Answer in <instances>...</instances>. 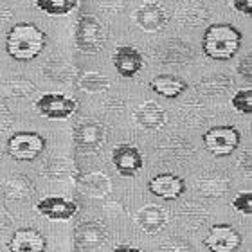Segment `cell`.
Instances as JSON below:
<instances>
[{
	"mask_svg": "<svg viewBox=\"0 0 252 252\" xmlns=\"http://www.w3.org/2000/svg\"><path fill=\"white\" fill-rule=\"evenodd\" d=\"M231 7L236 13L249 16L252 13V0H231Z\"/></svg>",
	"mask_w": 252,
	"mask_h": 252,
	"instance_id": "f35d334b",
	"label": "cell"
},
{
	"mask_svg": "<svg viewBox=\"0 0 252 252\" xmlns=\"http://www.w3.org/2000/svg\"><path fill=\"white\" fill-rule=\"evenodd\" d=\"M81 191L90 198H105L112 191V182L105 173L94 171L81 177Z\"/></svg>",
	"mask_w": 252,
	"mask_h": 252,
	"instance_id": "484cf974",
	"label": "cell"
},
{
	"mask_svg": "<svg viewBox=\"0 0 252 252\" xmlns=\"http://www.w3.org/2000/svg\"><path fill=\"white\" fill-rule=\"evenodd\" d=\"M155 58L162 65H186L193 60V47L184 40L171 38L155 51Z\"/></svg>",
	"mask_w": 252,
	"mask_h": 252,
	"instance_id": "9a60e30c",
	"label": "cell"
},
{
	"mask_svg": "<svg viewBox=\"0 0 252 252\" xmlns=\"http://www.w3.org/2000/svg\"><path fill=\"white\" fill-rule=\"evenodd\" d=\"M43 74H45L51 81L67 83V81H70V79H72L74 70H72V67L65 62V60L53 58V60H49V62L43 65Z\"/></svg>",
	"mask_w": 252,
	"mask_h": 252,
	"instance_id": "f1b7e54d",
	"label": "cell"
},
{
	"mask_svg": "<svg viewBox=\"0 0 252 252\" xmlns=\"http://www.w3.org/2000/svg\"><path fill=\"white\" fill-rule=\"evenodd\" d=\"M243 36L231 24H211L202 36V51L207 58L216 62H227L236 56L242 49Z\"/></svg>",
	"mask_w": 252,
	"mask_h": 252,
	"instance_id": "7a4b0ae2",
	"label": "cell"
},
{
	"mask_svg": "<svg viewBox=\"0 0 252 252\" xmlns=\"http://www.w3.org/2000/svg\"><path fill=\"white\" fill-rule=\"evenodd\" d=\"M108 130L95 117H81L72 130L74 146L79 153H97L105 146Z\"/></svg>",
	"mask_w": 252,
	"mask_h": 252,
	"instance_id": "277c9868",
	"label": "cell"
},
{
	"mask_svg": "<svg viewBox=\"0 0 252 252\" xmlns=\"http://www.w3.org/2000/svg\"><path fill=\"white\" fill-rule=\"evenodd\" d=\"M194 189L204 198H220L231 189V179L220 171H209L196 179Z\"/></svg>",
	"mask_w": 252,
	"mask_h": 252,
	"instance_id": "44dd1931",
	"label": "cell"
},
{
	"mask_svg": "<svg viewBox=\"0 0 252 252\" xmlns=\"http://www.w3.org/2000/svg\"><path fill=\"white\" fill-rule=\"evenodd\" d=\"M202 142H204V148L213 157H229L240 146L242 133L236 126L231 125L213 126L202 135Z\"/></svg>",
	"mask_w": 252,
	"mask_h": 252,
	"instance_id": "5b68a950",
	"label": "cell"
},
{
	"mask_svg": "<svg viewBox=\"0 0 252 252\" xmlns=\"http://www.w3.org/2000/svg\"><path fill=\"white\" fill-rule=\"evenodd\" d=\"M34 110L49 121H67L78 110V101L67 94L47 92L34 101Z\"/></svg>",
	"mask_w": 252,
	"mask_h": 252,
	"instance_id": "52a82bcc",
	"label": "cell"
},
{
	"mask_svg": "<svg viewBox=\"0 0 252 252\" xmlns=\"http://www.w3.org/2000/svg\"><path fill=\"white\" fill-rule=\"evenodd\" d=\"M169 221V213L160 205L148 204L144 207L137 211L135 215V223L137 227L144 231L146 234H157L168 225Z\"/></svg>",
	"mask_w": 252,
	"mask_h": 252,
	"instance_id": "ac0fdd59",
	"label": "cell"
},
{
	"mask_svg": "<svg viewBox=\"0 0 252 252\" xmlns=\"http://www.w3.org/2000/svg\"><path fill=\"white\" fill-rule=\"evenodd\" d=\"M231 105H232V108L238 112V114L251 116V114H252V89H251V87L238 90L236 94L232 95Z\"/></svg>",
	"mask_w": 252,
	"mask_h": 252,
	"instance_id": "d6a6232c",
	"label": "cell"
},
{
	"mask_svg": "<svg viewBox=\"0 0 252 252\" xmlns=\"http://www.w3.org/2000/svg\"><path fill=\"white\" fill-rule=\"evenodd\" d=\"M238 166L245 171V175H251V150H245L243 155H240V158H238Z\"/></svg>",
	"mask_w": 252,
	"mask_h": 252,
	"instance_id": "ab89813d",
	"label": "cell"
},
{
	"mask_svg": "<svg viewBox=\"0 0 252 252\" xmlns=\"http://www.w3.org/2000/svg\"><path fill=\"white\" fill-rule=\"evenodd\" d=\"M232 209L242 213L245 216L252 215V193L251 191H242L232 198Z\"/></svg>",
	"mask_w": 252,
	"mask_h": 252,
	"instance_id": "e575fe53",
	"label": "cell"
},
{
	"mask_svg": "<svg viewBox=\"0 0 252 252\" xmlns=\"http://www.w3.org/2000/svg\"><path fill=\"white\" fill-rule=\"evenodd\" d=\"M204 245L209 252H238L242 247V234L231 223H215L204 238Z\"/></svg>",
	"mask_w": 252,
	"mask_h": 252,
	"instance_id": "9c48e42d",
	"label": "cell"
},
{
	"mask_svg": "<svg viewBox=\"0 0 252 252\" xmlns=\"http://www.w3.org/2000/svg\"><path fill=\"white\" fill-rule=\"evenodd\" d=\"M157 153L160 160L166 164H184L193 155V146L182 137L171 135L160 141V144L157 146Z\"/></svg>",
	"mask_w": 252,
	"mask_h": 252,
	"instance_id": "e0dca14e",
	"label": "cell"
},
{
	"mask_svg": "<svg viewBox=\"0 0 252 252\" xmlns=\"http://www.w3.org/2000/svg\"><path fill=\"white\" fill-rule=\"evenodd\" d=\"M11 18H13V9H11L7 4L0 2V24H5V22H9Z\"/></svg>",
	"mask_w": 252,
	"mask_h": 252,
	"instance_id": "60d3db41",
	"label": "cell"
},
{
	"mask_svg": "<svg viewBox=\"0 0 252 252\" xmlns=\"http://www.w3.org/2000/svg\"><path fill=\"white\" fill-rule=\"evenodd\" d=\"M232 79L225 74H213V76H205L194 85V90L205 97H218V95L227 94L232 89Z\"/></svg>",
	"mask_w": 252,
	"mask_h": 252,
	"instance_id": "d4e9b609",
	"label": "cell"
},
{
	"mask_svg": "<svg viewBox=\"0 0 252 252\" xmlns=\"http://www.w3.org/2000/svg\"><path fill=\"white\" fill-rule=\"evenodd\" d=\"M175 218L179 221V225L186 231H200V229H204V225L209 220V211L202 204L186 202L177 209Z\"/></svg>",
	"mask_w": 252,
	"mask_h": 252,
	"instance_id": "7402d4cb",
	"label": "cell"
},
{
	"mask_svg": "<svg viewBox=\"0 0 252 252\" xmlns=\"http://www.w3.org/2000/svg\"><path fill=\"white\" fill-rule=\"evenodd\" d=\"M131 20L144 32H160L168 26L169 11L157 0H146L133 11Z\"/></svg>",
	"mask_w": 252,
	"mask_h": 252,
	"instance_id": "ba28073f",
	"label": "cell"
},
{
	"mask_svg": "<svg viewBox=\"0 0 252 252\" xmlns=\"http://www.w3.org/2000/svg\"><path fill=\"white\" fill-rule=\"evenodd\" d=\"M106 26L94 15H81L76 22L74 40L78 51L85 54H97L106 45Z\"/></svg>",
	"mask_w": 252,
	"mask_h": 252,
	"instance_id": "3957f363",
	"label": "cell"
},
{
	"mask_svg": "<svg viewBox=\"0 0 252 252\" xmlns=\"http://www.w3.org/2000/svg\"><path fill=\"white\" fill-rule=\"evenodd\" d=\"M112 164L121 177H135L144 166L141 150L130 142H121L112 148Z\"/></svg>",
	"mask_w": 252,
	"mask_h": 252,
	"instance_id": "30bf717a",
	"label": "cell"
},
{
	"mask_svg": "<svg viewBox=\"0 0 252 252\" xmlns=\"http://www.w3.org/2000/svg\"><path fill=\"white\" fill-rule=\"evenodd\" d=\"M78 87L83 92L97 94V92H105V90L110 89V79L106 78L105 74L95 72V70H89V72H83L79 76Z\"/></svg>",
	"mask_w": 252,
	"mask_h": 252,
	"instance_id": "83f0119b",
	"label": "cell"
},
{
	"mask_svg": "<svg viewBox=\"0 0 252 252\" xmlns=\"http://www.w3.org/2000/svg\"><path fill=\"white\" fill-rule=\"evenodd\" d=\"M114 252H142V251L137 247H131V245H117V247H114Z\"/></svg>",
	"mask_w": 252,
	"mask_h": 252,
	"instance_id": "b9f144b4",
	"label": "cell"
},
{
	"mask_svg": "<svg viewBox=\"0 0 252 252\" xmlns=\"http://www.w3.org/2000/svg\"><path fill=\"white\" fill-rule=\"evenodd\" d=\"M179 116L180 121L186 123L188 126H200L204 125L205 119H207L205 106L202 103H196V101H189L184 106H180Z\"/></svg>",
	"mask_w": 252,
	"mask_h": 252,
	"instance_id": "4dcf8cb0",
	"label": "cell"
},
{
	"mask_svg": "<svg viewBox=\"0 0 252 252\" xmlns=\"http://www.w3.org/2000/svg\"><path fill=\"white\" fill-rule=\"evenodd\" d=\"M112 63L121 78H133L144 67V56L133 45H119L112 54Z\"/></svg>",
	"mask_w": 252,
	"mask_h": 252,
	"instance_id": "7c38bea8",
	"label": "cell"
},
{
	"mask_svg": "<svg viewBox=\"0 0 252 252\" xmlns=\"http://www.w3.org/2000/svg\"><path fill=\"white\" fill-rule=\"evenodd\" d=\"M0 252H2V251H0Z\"/></svg>",
	"mask_w": 252,
	"mask_h": 252,
	"instance_id": "7bdbcfd3",
	"label": "cell"
},
{
	"mask_svg": "<svg viewBox=\"0 0 252 252\" xmlns=\"http://www.w3.org/2000/svg\"><path fill=\"white\" fill-rule=\"evenodd\" d=\"M7 249H9V252H45L47 240L38 229L22 227L11 234Z\"/></svg>",
	"mask_w": 252,
	"mask_h": 252,
	"instance_id": "2e32d148",
	"label": "cell"
},
{
	"mask_svg": "<svg viewBox=\"0 0 252 252\" xmlns=\"http://www.w3.org/2000/svg\"><path fill=\"white\" fill-rule=\"evenodd\" d=\"M236 70H238V74H240L242 78H245L247 81H251V79H252V56H251V54H245V56L238 62Z\"/></svg>",
	"mask_w": 252,
	"mask_h": 252,
	"instance_id": "8d00e7d4",
	"label": "cell"
},
{
	"mask_svg": "<svg viewBox=\"0 0 252 252\" xmlns=\"http://www.w3.org/2000/svg\"><path fill=\"white\" fill-rule=\"evenodd\" d=\"M74 238H76V243L79 247L97 249L101 245H105L108 240V229L105 227V223H101L97 220H87L76 227Z\"/></svg>",
	"mask_w": 252,
	"mask_h": 252,
	"instance_id": "d6986e66",
	"label": "cell"
},
{
	"mask_svg": "<svg viewBox=\"0 0 252 252\" xmlns=\"http://www.w3.org/2000/svg\"><path fill=\"white\" fill-rule=\"evenodd\" d=\"M133 123L141 130L157 131L160 128H164L166 123H168V112L164 110L162 105L157 103V101H144L133 112Z\"/></svg>",
	"mask_w": 252,
	"mask_h": 252,
	"instance_id": "5bb4252c",
	"label": "cell"
},
{
	"mask_svg": "<svg viewBox=\"0 0 252 252\" xmlns=\"http://www.w3.org/2000/svg\"><path fill=\"white\" fill-rule=\"evenodd\" d=\"M158 252H193L191 245L188 243V240L180 236H171L166 238L160 245H158Z\"/></svg>",
	"mask_w": 252,
	"mask_h": 252,
	"instance_id": "836d02e7",
	"label": "cell"
},
{
	"mask_svg": "<svg viewBox=\"0 0 252 252\" xmlns=\"http://www.w3.org/2000/svg\"><path fill=\"white\" fill-rule=\"evenodd\" d=\"M36 213L51 221H67L78 213V204L65 196H45L36 204Z\"/></svg>",
	"mask_w": 252,
	"mask_h": 252,
	"instance_id": "8fae6325",
	"label": "cell"
},
{
	"mask_svg": "<svg viewBox=\"0 0 252 252\" xmlns=\"http://www.w3.org/2000/svg\"><path fill=\"white\" fill-rule=\"evenodd\" d=\"M45 137L36 131H15L7 139V155L20 162H32L45 150Z\"/></svg>",
	"mask_w": 252,
	"mask_h": 252,
	"instance_id": "8992f818",
	"label": "cell"
},
{
	"mask_svg": "<svg viewBox=\"0 0 252 252\" xmlns=\"http://www.w3.org/2000/svg\"><path fill=\"white\" fill-rule=\"evenodd\" d=\"M2 193L7 200H15V202H22V200H29L34 194V186L26 175L15 173L9 175L7 179L2 182Z\"/></svg>",
	"mask_w": 252,
	"mask_h": 252,
	"instance_id": "cb8c5ba5",
	"label": "cell"
},
{
	"mask_svg": "<svg viewBox=\"0 0 252 252\" xmlns=\"http://www.w3.org/2000/svg\"><path fill=\"white\" fill-rule=\"evenodd\" d=\"M74 171V166L68 158H51L45 164V175L53 180H67Z\"/></svg>",
	"mask_w": 252,
	"mask_h": 252,
	"instance_id": "1f68e13d",
	"label": "cell"
},
{
	"mask_svg": "<svg viewBox=\"0 0 252 252\" xmlns=\"http://www.w3.org/2000/svg\"><path fill=\"white\" fill-rule=\"evenodd\" d=\"M13 123H15L13 112H11L4 103H0V131H5Z\"/></svg>",
	"mask_w": 252,
	"mask_h": 252,
	"instance_id": "74e56055",
	"label": "cell"
},
{
	"mask_svg": "<svg viewBox=\"0 0 252 252\" xmlns=\"http://www.w3.org/2000/svg\"><path fill=\"white\" fill-rule=\"evenodd\" d=\"M209 18V7L202 0H182L175 7V20L184 27H196Z\"/></svg>",
	"mask_w": 252,
	"mask_h": 252,
	"instance_id": "ffe728a7",
	"label": "cell"
},
{
	"mask_svg": "<svg viewBox=\"0 0 252 252\" xmlns=\"http://www.w3.org/2000/svg\"><path fill=\"white\" fill-rule=\"evenodd\" d=\"M99 9L108 13V15H119L125 9V0H99Z\"/></svg>",
	"mask_w": 252,
	"mask_h": 252,
	"instance_id": "d590c367",
	"label": "cell"
},
{
	"mask_svg": "<svg viewBox=\"0 0 252 252\" xmlns=\"http://www.w3.org/2000/svg\"><path fill=\"white\" fill-rule=\"evenodd\" d=\"M47 45V34L32 22H18L5 34V53L15 62H31Z\"/></svg>",
	"mask_w": 252,
	"mask_h": 252,
	"instance_id": "6da1fadb",
	"label": "cell"
},
{
	"mask_svg": "<svg viewBox=\"0 0 252 252\" xmlns=\"http://www.w3.org/2000/svg\"><path fill=\"white\" fill-rule=\"evenodd\" d=\"M34 4L45 15L65 16L78 7V0H34Z\"/></svg>",
	"mask_w": 252,
	"mask_h": 252,
	"instance_id": "f546056e",
	"label": "cell"
},
{
	"mask_svg": "<svg viewBox=\"0 0 252 252\" xmlns=\"http://www.w3.org/2000/svg\"><path fill=\"white\" fill-rule=\"evenodd\" d=\"M0 90L7 97H27V95L34 94L36 85L32 83L31 79H26V78H11V79H4L0 83Z\"/></svg>",
	"mask_w": 252,
	"mask_h": 252,
	"instance_id": "4316f807",
	"label": "cell"
},
{
	"mask_svg": "<svg viewBox=\"0 0 252 252\" xmlns=\"http://www.w3.org/2000/svg\"><path fill=\"white\" fill-rule=\"evenodd\" d=\"M150 193L162 200H179L186 193V182L175 173H158L148 182Z\"/></svg>",
	"mask_w": 252,
	"mask_h": 252,
	"instance_id": "4fadbf2b",
	"label": "cell"
},
{
	"mask_svg": "<svg viewBox=\"0 0 252 252\" xmlns=\"http://www.w3.org/2000/svg\"><path fill=\"white\" fill-rule=\"evenodd\" d=\"M150 89L166 99H175L180 94H184L188 89V83L175 74H158L150 81Z\"/></svg>",
	"mask_w": 252,
	"mask_h": 252,
	"instance_id": "603a6c76",
	"label": "cell"
}]
</instances>
